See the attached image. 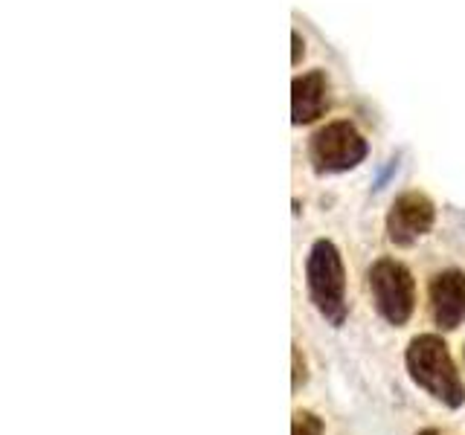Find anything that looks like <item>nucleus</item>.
Masks as SVG:
<instances>
[{
	"label": "nucleus",
	"instance_id": "9",
	"mask_svg": "<svg viewBox=\"0 0 465 435\" xmlns=\"http://www.w3.org/2000/svg\"><path fill=\"white\" fill-rule=\"evenodd\" d=\"M291 360H294V372H291V389L300 392L309 381V366H305V357H302V348L294 345V352H291Z\"/></svg>",
	"mask_w": 465,
	"mask_h": 435
},
{
	"label": "nucleus",
	"instance_id": "4",
	"mask_svg": "<svg viewBox=\"0 0 465 435\" xmlns=\"http://www.w3.org/2000/svg\"><path fill=\"white\" fill-rule=\"evenodd\" d=\"M363 157H367V140L346 120H334L323 128H317L309 142V163L317 174L349 171L358 163H363Z\"/></svg>",
	"mask_w": 465,
	"mask_h": 435
},
{
	"label": "nucleus",
	"instance_id": "8",
	"mask_svg": "<svg viewBox=\"0 0 465 435\" xmlns=\"http://www.w3.org/2000/svg\"><path fill=\"white\" fill-rule=\"evenodd\" d=\"M326 424L323 418H317L312 410H297L294 420H291V435H323Z\"/></svg>",
	"mask_w": 465,
	"mask_h": 435
},
{
	"label": "nucleus",
	"instance_id": "11",
	"mask_svg": "<svg viewBox=\"0 0 465 435\" xmlns=\"http://www.w3.org/2000/svg\"><path fill=\"white\" fill-rule=\"evenodd\" d=\"M416 435H445V432H440V430H433V427H428V430H419Z\"/></svg>",
	"mask_w": 465,
	"mask_h": 435
},
{
	"label": "nucleus",
	"instance_id": "6",
	"mask_svg": "<svg viewBox=\"0 0 465 435\" xmlns=\"http://www.w3.org/2000/svg\"><path fill=\"white\" fill-rule=\"evenodd\" d=\"M430 316L436 328L457 331L465 323V273L442 270L430 279Z\"/></svg>",
	"mask_w": 465,
	"mask_h": 435
},
{
	"label": "nucleus",
	"instance_id": "1",
	"mask_svg": "<svg viewBox=\"0 0 465 435\" xmlns=\"http://www.w3.org/2000/svg\"><path fill=\"white\" fill-rule=\"evenodd\" d=\"M404 366L411 381L428 392L433 401H440L448 410H460L465 403V386L457 372V362L448 352V343L440 334H419L407 343Z\"/></svg>",
	"mask_w": 465,
	"mask_h": 435
},
{
	"label": "nucleus",
	"instance_id": "2",
	"mask_svg": "<svg viewBox=\"0 0 465 435\" xmlns=\"http://www.w3.org/2000/svg\"><path fill=\"white\" fill-rule=\"evenodd\" d=\"M305 287L317 314L331 328H341L349 316L346 304V267L341 250L329 238H317L305 258Z\"/></svg>",
	"mask_w": 465,
	"mask_h": 435
},
{
	"label": "nucleus",
	"instance_id": "7",
	"mask_svg": "<svg viewBox=\"0 0 465 435\" xmlns=\"http://www.w3.org/2000/svg\"><path fill=\"white\" fill-rule=\"evenodd\" d=\"M326 93H329V82L323 70H312L302 72L291 84V120L294 125L314 122L326 108Z\"/></svg>",
	"mask_w": 465,
	"mask_h": 435
},
{
	"label": "nucleus",
	"instance_id": "5",
	"mask_svg": "<svg viewBox=\"0 0 465 435\" xmlns=\"http://www.w3.org/2000/svg\"><path fill=\"white\" fill-rule=\"evenodd\" d=\"M436 221V207L428 195L404 192L392 200L387 212V238L396 246H413L419 238H425Z\"/></svg>",
	"mask_w": 465,
	"mask_h": 435
},
{
	"label": "nucleus",
	"instance_id": "10",
	"mask_svg": "<svg viewBox=\"0 0 465 435\" xmlns=\"http://www.w3.org/2000/svg\"><path fill=\"white\" fill-rule=\"evenodd\" d=\"M291 38H294V58H291V62L300 64V55H302V41H300V33H294Z\"/></svg>",
	"mask_w": 465,
	"mask_h": 435
},
{
	"label": "nucleus",
	"instance_id": "3",
	"mask_svg": "<svg viewBox=\"0 0 465 435\" xmlns=\"http://www.w3.org/2000/svg\"><path fill=\"white\" fill-rule=\"evenodd\" d=\"M370 296L378 316L390 325H407L416 311V279L401 261L378 258L367 273Z\"/></svg>",
	"mask_w": 465,
	"mask_h": 435
}]
</instances>
